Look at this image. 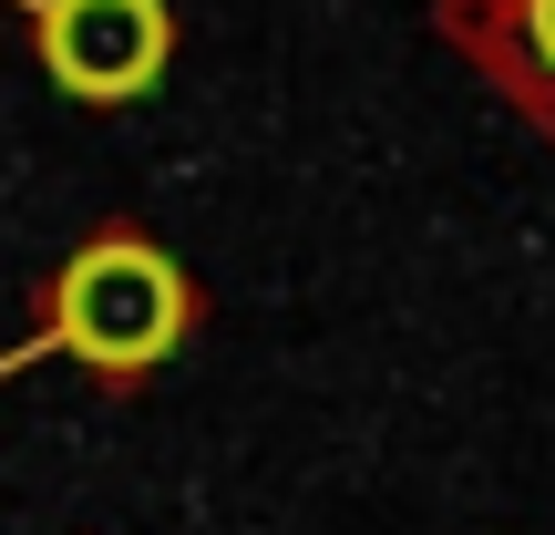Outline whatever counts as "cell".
Instances as JSON below:
<instances>
[{"label": "cell", "mask_w": 555, "mask_h": 535, "mask_svg": "<svg viewBox=\"0 0 555 535\" xmlns=\"http://www.w3.org/2000/svg\"><path fill=\"white\" fill-rule=\"evenodd\" d=\"M185 330H196V278H185V258L155 227L103 217V227H82L52 258V278L31 289V330L0 351V381L31 371V360H73V371L134 392V381H155L165 360L185 351Z\"/></svg>", "instance_id": "cell-1"}, {"label": "cell", "mask_w": 555, "mask_h": 535, "mask_svg": "<svg viewBox=\"0 0 555 535\" xmlns=\"http://www.w3.org/2000/svg\"><path fill=\"white\" fill-rule=\"evenodd\" d=\"M31 21V62L62 103L124 114L176 73V0H11Z\"/></svg>", "instance_id": "cell-2"}, {"label": "cell", "mask_w": 555, "mask_h": 535, "mask_svg": "<svg viewBox=\"0 0 555 535\" xmlns=\"http://www.w3.org/2000/svg\"><path fill=\"white\" fill-rule=\"evenodd\" d=\"M442 21H453V41L494 62L504 93L555 114V0H442Z\"/></svg>", "instance_id": "cell-3"}]
</instances>
